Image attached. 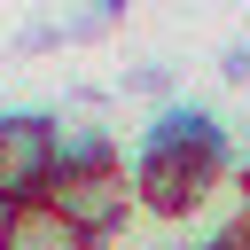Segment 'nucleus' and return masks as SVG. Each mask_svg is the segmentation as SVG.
<instances>
[{"label":"nucleus","instance_id":"f03ea898","mask_svg":"<svg viewBox=\"0 0 250 250\" xmlns=\"http://www.w3.org/2000/svg\"><path fill=\"white\" fill-rule=\"evenodd\" d=\"M47 203L102 250V242H117L125 234V219L141 211V195H133V172L125 164H86V172H55V188H47Z\"/></svg>","mask_w":250,"mask_h":250},{"label":"nucleus","instance_id":"f257e3e1","mask_svg":"<svg viewBox=\"0 0 250 250\" xmlns=\"http://www.w3.org/2000/svg\"><path fill=\"white\" fill-rule=\"evenodd\" d=\"M125 172H133L141 211H156V219H188V211H203L211 188L227 180V125H219L211 109H164Z\"/></svg>","mask_w":250,"mask_h":250},{"label":"nucleus","instance_id":"7ed1b4c3","mask_svg":"<svg viewBox=\"0 0 250 250\" xmlns=\"http://www.w3.org/2000/svg\"><path fill=\"white\" fill-rule=\"evenodd\" d=\"M55 188V117L39 109H8L0 117V203H39Z\"/></svg>","mask_w":250,"mask_h":250},{"label":"nucleus","instance_id":"20e7f679","mask_svg":"<svg viewBox=\"0 0 250 250\" xmlns=\"http://www.w3.org/2000/svg\"><path fill=\"white\" fill-rule=\"evenodd\" d=\"M0 250H94V242H86V234H78V227H70V219L39 195V203H16V211H8Z\"/></svg>","mask_w":250,"mask_h":250}]
</instances>
